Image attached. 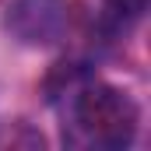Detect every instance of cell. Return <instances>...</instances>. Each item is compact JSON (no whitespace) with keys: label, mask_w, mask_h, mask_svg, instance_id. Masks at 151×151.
<instances>
[{"label":"cell","mask_w":151,"mask_h":151,"mask_svg":"<svg viewBox=\"0 0 151 151\" xmlns=\"http://www.w3.org/2000/svg\"><path fill=\"white\" fill-rule=\"evenodd\" d=\"M74 91V102H70V113H74V127L81 134L84 144H95V148H130L134 134H137V102L113 84H102V81H81L70 88Z\"/></svg>","instance_id":"1"},{"label":"cell","mask_w":151,"mask_h":151,"mask_svg":"<svg viewBox=\"0 0 151 151\" xmlns=\"http://www.w3.org/2000/svg\"><path fill=\"white\" fill-rule=\"evenodd\" d=\"M148 4L151 0H102V25L119 32V28L134 25L137 18H144Z\"/></svg>","instance_id":"3"},{"label":"cell","mask_w":151,"mask_h":151,"mask_svg":"<svg viewBox=\"0 0 151 151\" xmlns=\"http://www.w3.org/2000/svg\"><path fill=\"white\" fill-rule=\"evenodd\" d=\"M4 25L21 46L46 49V46H56L67 35L70 4L67 0H11Z\"/></svg>","instance_id":"2"}]
</instances>
